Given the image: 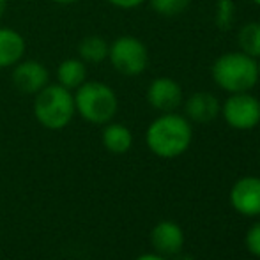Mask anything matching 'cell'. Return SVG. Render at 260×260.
Listing matches in <instances>:
<instances>
[{"instance_id":"1","label":"cell","mask_w":260,"mask_h":260,"mask_svg":"<svg viewBox=\"0 0 260 260\" xmlns=\"http://www.w3.org/2000/svg\"><path fill=\"white\" fill-rule=\"evenodd\" d=\"M193 142L191 122L175 112L161 113L149 124L145 131V144L149 151L163 159L182 156Z\"/></svg>"},{"instance_id":"2","label":"cell","mask_w":260,"mask_h":260,"mask_svg":"<svg viewBox=\"0 0 260 260\" xmlns=\"http://www.w3.org/2000/svg\"><path fill=\"white\" fill-rule=\"evenodd\" d=\"M214 83L229 94L251 92L260 80L257 58L239 52L219 55L211 68Z\"/></svg>"},{"instance_id":"3","label":"cell","mask_w":260,"mask_h":260,"mask_svg":"<svg viewBox=\"0 0 260 260\" xmlns=\"http://www.w3.org/2000/svg\"><path fill=\"white\" fill-rule=\"evenodd\" d=\"M76 113L73 90L60 83H48L43 87L34 100V115L43 127L52 131L64 129L69 126Z\"/></svg>"},{"instance_id":"4","label":"cell","mask_w":260,"mask_h":260,"mask_svg":"<svg viewBox=\"0 0 260 260\" xmlns=\"http://www.w3.org/2000/svg\"><path fill=\"white\" fill-rule=\"evenodd\" d=\"M73 96L76 113L90 124L105 126L113 120L119 110L115 90L103 82H83Z\"/></svg>"},{"instance_id":"5","label":"cell","mask_w":260,"mask_h":260,"mask_svg":"<svg viewBox=\"0 0 260 260\" xmlns=\"http://www.w3.org/2000/svg\"><path fill=\"white\" fill-rule=\"evenodd\" d=\"M108 60L122 76H140L149 66V50L135 36H120L110 43Z\"/></svg>"},{"instance_id":"6","label":"cell","mask_w":260,"mask_h":260,"mask_svg":"<svg viewBox=\"0 0 260 260\" xmlns=\"http://www.w3.org/2000/svg\"><path fill=\"white\" fill-rule=\"evenodd\" d=\"M221 115L232 129L250 131L260 124V100L251 92L230 94L221 105Z\"/></svg>"},{"instance_id":"7","label":"cell","mask_w":260,"mask_h":260,"mask_svg":"<svg viewBox=\"0 0 260 260\" xmlns=\"http://www.w3.org/2000/svg\"><path fill=\"white\" fill-rule=\"evenodd\" d=\"M147 101L152 108L161 113L175 112L184 101L182 87L179 85V82L168 76L154 78L147 87Z\"/></svg>"},{"instance_id":"8","label":"cell","mask_w":260,"mask_h":260,"mask_svg":"<svg viewBox=\"0 0 260 260\" xmlns=\"http://www.w3.org/2000/svg\"><path fill=\"white\" fill-rule=\"evenodd\" d=\"M230 206L243 216H260V177H241L230 189Z\"/></svg>"},{"instance_id":"9","label":"cell","mask_w":260,"mask_h":260,"mask_svg":"<svg viewBox=\"0 0 260 260\" xmlns=\"http://www.w3.org/2000/svg\"><path fill=\"white\" fill-rule=\"evenodd\" d=\"M13 83L20 92L23 94H38L43 87L48 85V69L45 64L38 60H23L21 58L18 64L13 66V73H11Z\"/></svg>"},{"instance_id":"10","label":"cell","mask_w":260,"mask_h":260,"mask_svg":"<svg viewBox=\"0 0 260 260\" xmlns=\"http://www.w3.org/2000/svg\"><path fill=\"white\" fill-rule=\"evenodd\" d=\"M151 244L156 250V253L163 255V257L177 255L184 246V232L175 221L165 219L152 229Z\"/></svg>"},{"instance_id":"11","label":"cell","mask_w":260,"mask_h":260,"mask_svg":"<svg viewBox=\"0 0 260 260\" xmlns=\"http://www.w3.org/2000/svg\"><path fill=\"white\" fill-rule=\"evenodd\" d=\"M186 110V119L189 122H199V124H207L212 122L214 119H218V115L221 113V103L219 100L211 92H195L186 100L184 105Z\"/></svg>"},{"instance_id":"12","label":"cell","mask_w":260,"mask_h":260,"mask_svg":"<svg viewBox=\"0 0 260 260\" xmlns=\"http://www.w3.org/2000/svg\"><path fill=\"white\" fill-rule=\"evenodd\" d=\"M25 39L18 30L0 27V68H13L23 58Z\"/></svg>"},{"instance_id":"13","label":"cell","mask_w":260,"mask_h":260,"mask_svg":"<svg viewBox=\"0 0 260 260\" xmlns=\"http://www.w3.org/2000/svg\"><path fill=\"white\" fill-rule=\"evenodd\" d=\"M101 142H103L106 151L112 152V154H126L133 145V133L124 124L110 120L103 127Z\"/></svg>"},{"instance_id":"14","label":"cell","mask_w":260,"mask_h":260,"mask_svg":"<svg viewBox=\"0 0 260 260\" xmlns=\"http://www.w3.org/2000/svg\"><path fill=\"white\" fill-rule=\"evenodd\" d=\"M57 80L66 89L76 90L87 82V64L82 58H66L57 68Z\"/></svg>"},{"instance_id":"15","label":"cell","mask_w":260,"mask_h":260,"mask_svg":"<svg viewBox=\"0 0 260 260\" xmlns=\"http://www.w3.org/2000/svg\"><path fill=\"white\" fill-rule=\"evenodd\" d=\"M110 43L101 36H87L78 43V58L85 64H101L108 60Z\"/></svg>"},{"instance_id":"16","label":"cell","mask_w":260,"mask_h":260,"mask_svg":"<svg viewBox=\"0 0 260 260\" xmlns=\"http://www.w3.org/2000/svg\"><path fill=\"white\" fill-rule=\"evenodd\" d=\"M237 43L243 53L250 55L253 58H260V23L250 21L243 25L237 34Z\"/></svg>"},{"instance_id":"17","label":"cell","mask_w":260,"mask_h":260,"mask_svg":"<svg viewBox=\"0 0 260 260\" xmlns=\"http://www.w3.org/2000/svg\"><path fill=\"white\" fill-rule=\"evenodd\" d=\"M234 16H236V4H234V0H216L214 23L219 30H230L234 25Z\"/></svg>"},{"instance_id":"18","label":"cell","mask_w":260,"mask_h":260,"mask_svg":"<svg viewBox=\"0 0 260 260\" xmlns=\"http://www.w3.org/2000/svg\"><path fill=\"white\" fill-rule=\"evenodd\" d=\"M152 11L159 16L174 18L182 14L189 7L191 0H149Z\"/></svg>"},{"instance_id":"19","label":"cell","mask_w":260,"mask_h":260,"mask_svg":"<svg viewBox=\"0 0 260 260\" xmlns=\"http://www.w3.org/2000/svg\"><path fill=\"white\" fill-rule=\"evenodd\" d=\"M244 244H246V250L251 255L260 258V221L253 223V225L248 229L246 237H244Z\"/></svg>"},{"instance_id":"20","label":"cell","mask_w":260,"mask_h":260,"mask_svg":"<svg viewBox=\"0 0 260 260\" xmlns=\"http://www.w3.org/2000/svg\"><path fill=\"white\" fill-rule=\"evenodd\" d=\"M108 4H112L113 7H117V9H137V7H140L144 2H147V0H106Z\"/></svg>"},{"instance_id":"21","label":"cell","mask_w":260,"mask_h":260,"mask_svg":"<svg viewBox=\"0 0 260 260\" xmlns=\"http://www.w3.org/2000/svg\"><path fill=\"white\" fill-rule=\"evenodd\" d=\"M135 260H167V258L159 253H145V255H140V257L135 258Z\"/></svg>"},{"instance_id":"22","label":"cell","mask_w":260,"mask_h":260,"mask_svg":"<svg viewBox=\"0 0 260 260\" xmlns=\"http://www.w3.org/2000/svg\"><path fill=\"white\" fill-rule=\"evenodd\" d=\"M55 4H60V6H69V4H75L78 2V0H52Z\"/></svg>"},{"instance_id":"23","label":"cell","mask_w":260,"mask_h":260,"mask_svg":"<svg viewBox=\"0 0 260 260\" xmlns=\"http://www.w3.org/2000/svg\"><path fill=\"white\" fill-rule=\"evenodd\" d=\"M7 9V0H0V18L4 16V13H6Z\"/></svg>"},{"instance_id":"24","label":"cell","mask_w":260,"mask_h":260,"mask_svg":"<svg viewBox=\"0 0 260 260\" xmlns=\"http://www.w3.org/2000/svg\"><path fill=\"white\" fill-rule=\"evenodd\" d=\"M175 260H195V258L189 257V255H179V257H175Z\"/></svg>"},{"instance_id":"25","label":"cell","mask_w":260,"mask_h":260,"mask_svg":"<svg viewBox=\"0 0 260 260\" xmlns=\"http://www.w3.org/2000/svg\"><path fill=\"white\" fill-rule=\"evenodd\" d=\"M253 4H257V6H260V0H251Z\"/></svg>"},{"instance_id":"26","label":"cell","mask_w":260,"mask_h":260,"mask_svg":"<svg viewBox=\"0 0 260 260\" xmlns=\"http://www.w3.org/2000/svg\"><path fill=\"white\" fill-rule=\"evenodd\" d=\"M257 66H258V73H260V58H257Z\"/></svg>"}]
</instances>
